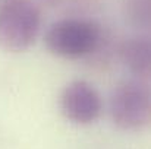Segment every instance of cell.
<instances>
[{"label":"cell","mask_w":151,"mask_h":149,"mask_svg":"<svg viewBox=\"0 0 151 149\" xmlns=\"http://www.w3.org/2000/svg\"><path fill=\"white\" fill-rule=\"evenodd\" d=\"M106 32L91 19L66 18L53 22L44 34L49 53L66 60L90 58L104 40Z\"/></svg>","instance_id":"obj_1"},{"label":"cell","mask_w":151,"mask_h":149,"mask_svg":"<svg viewBox=\"0 0 151 149\" xmlns=\"http://www.w3.org/2000/svg\"><path fill=\"white\" fill-rule=\"evenodd\" d=\"M41 12L32 0H3L0 4V47L9 53L27 51L38 38Z\"/></svg>","instance_id":"obj_2"},{"label":"cell","mask_w":151,"mask_h":149,"mask_svg":"<svg viewBox=\"0 0 151 149\" xmlns=\"http://www.w3.org/2000/svg\"><path fill=\"white\" fill-rule=\"evenodd\" d=\"M110 117L123 132H139L151 120L150 89L145 81L128 79L116 85L110 97Z\"/></svg>","instance_id":"obj_3"},{"label":"cell","mask_w":151,"mask_h":149,"mask_svg":"<svg viewBox=\"0 0 151 149\" xmlns=\"http://www.w3.org/2000/svg\"><path fill=\"white\" fill-rule=\"evenodd\" d=\"M59 108L68 121L76 126H90L100 118L103 99L93 83L76 79L63 88L59 97Z\"/></svg>","instance_id":"obj_4"},{"label":"cell","mask_w":151,"mask_h":149,"mask_svg":"<svg viewBox=\"0 0 151 149\" xmlns=\"http://www.w3.org/2000/svg\"><path fill=\"white\" fill-rule=\"evenodd\" d=\"M117 56L135 79L148 81L151 75V41L145 32L132 35L117 44Z\"/></svg>","instance_id":"obj_5"},{"label":"cell","mask_w":151,"mask_h":149,"mask_svg":"<svg viewBox=\"0 0 151 149\" xmlns=\"http://www.w3.org/2000/svg\"><path fill=\"white\" fill-rule=\"evenodd\" d=\"M125 22L141 32L148 31L151 22V0H120Z\"/></svg>","instance_id":"obj_6"},{"label":"cell","mask_w":151,"mask_h":149,"mask_svg":"<svg viewBox=\"0 0 151 149\" xmlns=\"http://www.w3.org/2000/svg\"><path fill=\"white\" fill-rule=\"evenodd\" d=\"M44 3H47L49 6H60L62 3H65L66 0H43Z\"/></svg>","instance_id":"obj_7"}]
</instances>
